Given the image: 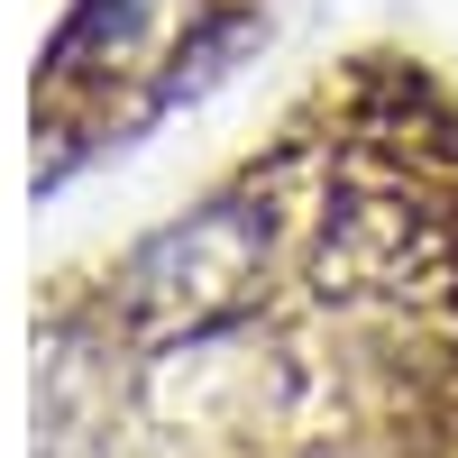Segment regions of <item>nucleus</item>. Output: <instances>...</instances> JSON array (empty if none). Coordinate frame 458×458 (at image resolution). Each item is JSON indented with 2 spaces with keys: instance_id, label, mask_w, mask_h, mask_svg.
<instances>
[{
  "instance_id": "obj_1",
  "label": "nucleus",
  "mask_w": 458,
  "mask_h": 458,
  "mask_svg": "<svg viewBox=\"0 0 458 458\" xmlns=\"http://www.w3.org/2000/svg\"><path fill=\"white\" fill-rule=\"evenodd\" d=\"M37 458H458V110L367 55L37 312Z\"/></svg>"
}]
</instances>
